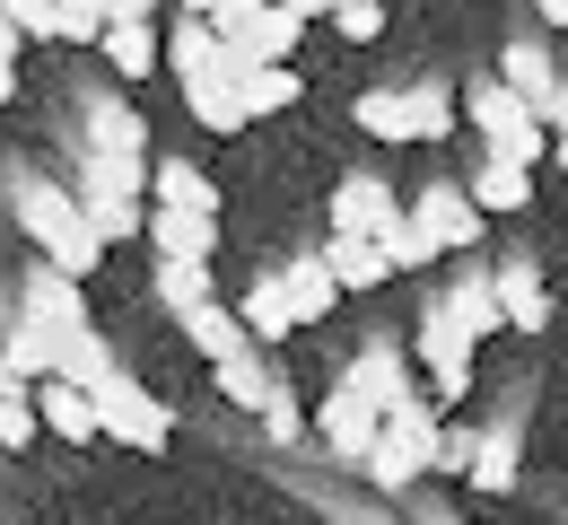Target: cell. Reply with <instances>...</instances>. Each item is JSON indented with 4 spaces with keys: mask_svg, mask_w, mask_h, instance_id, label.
Listing matches in <instances>:
<instances>
[{
    "mask_svg": "<svg viewBox=\"0 0 568 525\" xmlns=\"http://www.w3.org/2000/svg\"><path fill=\"white\" fill-rule=\"evenodd\" d=\"M9 202H18V228L36 236V254H44L62 281H88V272L105 263V245L88 236V220H79V202L62 193V184H44V175H18V193H9Z\"/></svg>",
    "mask_w": 568,
    "mask_h": 525,
    "instance_id": "cell-1",
    "label": "cell"
},
{
    "mask_svg": "<svg viewBox=\"0 0 568 525\" xmlns=\"http://www.w3.org/2000/svg\"><path fill=\"white\" fill-rule=\"evenodd\" d=\"M351 123L385 150H412V141H446L455 132V88L446 79H420V88H367L351 105Z\"/></svg>",
    "mask_w": 568,
    "mask_h": 525,
    "instance_id": "cell-2",
    "label": "cell"
},
{
    "mask_svg": "<svg viewBox=\"0 0 568 525\" xmlns=\"http://www.w3.org/2000/svg\"><path fill=\"white\" fill-rule=\"evenodd\" d=\"M149 166H123V158H88L79 166V220H88V236L97 245H132L141 236V220H149Z\"/></svg>",
    "mask_w": 568,
    "mask_h": 525,
    "instance_id": "cell-3",
    "label": "cell"
},
{
    "mask_svg": "<svg viewBox=\"0 0 568 525\" xmlns=\"http://www.w3.org/2000/svg\"><path fill=\"white\" fill-rule=\"evenodd\" d=\"M88 403H97V438H123V447H141V455H166V447H175V412L149 394L141 376L105 368L97 385H88Z\"/></svg>",
    "mask_w": 568,
    "mask_h": 525,
    "instance_id": "cell-4",
    "label": "cell"
},
{
    "mask_svg": "<svg viewBox=\"0 0 568 525\" xmlns=\"http://www.w3.org/2000/svg\"><path fill=\"white\" fill-rule=\"evenodd\" d=\"M211 385L227 394V403H236V412H254V421H263V430H272L281 447H288V438H306V412H297L288 376L272 368L263 351H236V360H219V368H211Z\"/></svg>",
    "mask_w": 568,
    "mask_h": 525,
    "instance_id": "cell-5",
    "label": "cell"
},
{
    "mask_svg": "<svg viewBox=\"0 0 568 525\" xmlns=\"http://www.w3.org/2000/svg\"><path fill=\"white\" fill-rule=\"evenodd\" d=\"M403 211H412V228H420L437 254H481V228H490V220L464 202V184H446V175H437V184H420Z\"/></svg>",
    "mask_w": 568,
    "mask_h": 525,
    "instance_id": "cell-6",
    "label": "cell"
},
{
    "mask_svg": "<svg viewBox=\"0 0 568 525\" xmlns=\"http://www.w3.org/2000/svg\"><path fill=\"white\" fill-rule=\"evenodd\" d=\"M490 290H498V324L507 333H551V290H542V263L534 254H498Z\"/></svg>",
    "mask_w": 568,
    "mask_h": 525,
    "instance_id": "cell-7",
    "label": "cell"
},
{
    "mask_svg": "<svg viewBox=\"0 0 568 525\" xmlns=\"http://www.w3.org/2000/svg\"><path fill=\"white\" fill-rule=\"evenodd\" d=\"M403 211V193L385 184V175H367V166H351L342 184H333V202H324V220H333V236H376V228Z\"/></svg>",
    "mask_w": 568,
    "mask_h": 525,
    "instance_id": "cell-8",
    "label": "cell"
},
{
    "mask_svg": "<svg viewBox=\"0 0 568 525\" xmlns=\"http://www.w3.org/2000/svg\"><path fill=\"white\" fill-rule=\"evenodd\" d=\"M412 351L428 360V385H437V403H464V394H473V342H464V333H455V324H446L437 306L420 315Z\"/></svg>",
    "mask_w": 568,
    "mask_h": 525,
    "instance_id": "cell-9",
    "label": "cell"
},
{
    "mask_svg": "<svg viewBox=\"0 0 568 525\" xmlns=\"http://www.w3.org/2000/svg\"><path fill=\"white\" fill-rule=\"evenodd\" d=\"M333 385H351L358 403H376V421L394 412V403H412V368H403V351H394V333H376L367 351H358L351 368L333 376Z\"/></svg>",
    "mask_w": 568,
    "mask_h": 525,
    "instance_id": "cell-10",
    "label": "cell"
},
{
    "mask_svg": "<svg viewBox=\"0 0 568 525\" xmlns=\"http://www.w3.org/2000/svg\"><path fill=\"white\" fill-rule=\"evenodd\" d=\"M428 306H437V315H446V324H455L473 351H481L490 333H507V324H498V290H490V272H481V263H464V272H455V281H446Z\"/></svg>",
    "mask_w": 568,
    "mask_h": 525,
    "instance_id": "cell-11",
    "label": "cell"
},
{
    "mask_svg": "<svg viewBox=\"0 0 568 525\" xmlns=\"http://www.w3.org/2000/svg\"><path fill=\"white\" fill-rule=\"evenodd\" d=\"M27 412H36V430H53V438H71V447L97 438V403H88L79 385H62V376H36V385H27Z\"/></svg>",
    "mask_w": 568,
    "mask_h": 525,
    "instance_id": "cell-12",
    "label": "cell"
},
{
    "mask_svg": "<svg viewBox=\"0 0 568 525\" xmlns=\"http://www.w3.org/2000/svg\"><path fill=\"white\" fill-rule=\"evenodd\" d=\"M490 79L516 97V105H525V114H542V97L560 88V62H551L534 36H516V44H498V71H490Z\"/></svg>",
    "mask_w": 568,
    "mask_h": 525,
    "instance_id": "cell-13",
    "label": "cell"
},
{
    "mask_svg": "<svg viewBox=\"0 0 568 525\" xmlns=\"http://www.w3.org/2000/svg\"><path fill=\"white\" fill-rule=\"evenodd\" d=\"M149 211H193V220H219V184L193 166V158H158V166H149Z\"/></svg>",
    "mask_w": 568,
    "mask_h": 525,
    "instance_id": "cell-14",
    "label": "cell"
},
{
    "mask_svg": "<svg viewBox=\"0 0 568 525\" xmlns=\"http://www.w3.org/2000/svg\"><path fill=\"white\" fill-rule=\"evenodd\" d=\"M141 236L158 245V263H211L219 254V220H193V211H149Z\"/></svg>",
    "mask_w": 568,
    "mask_h": 525,
    "instance_id": "cell-15",
    "label": "cell"
},
{
    "mask_svg": "<svg viewBox=\"0 0 568 525\" xmlns=\"http://www.w3.org/2000/svg\"><path fill=\"white\" fill-rule=\"evenodd\" d=\"M281 272V299L297 324H324L333 306H342V290H333V272H324V254H288V263H272Z\"/></svg>",
    "mask_w": 568,
    "mask_h": 525,
    "instance_id": "cell-16",
    "label": "cell"
},
{
    "mask_svg": "<svg viewBox=\"0 0 568 525\" xmlns=\"http://www.w3.org/2000/svg\"><path fill=\"white\" fill-rule=\"evenodd\" d=\"M88 158H123V166H149V123L132 105H88Z\"/></svg>",
    "mask_w": 568,
    "mask_h": 525,
    "instance_id": "cell-17",
    "label": "cell"
},
{
    "mask_svg": "<svg viewBox=\"0 0 568 525\" xmlns=\"http://www.w3.org/2000/svg\"><path fill=\"white\" fill-rule=\"evenodd\" d=\"M315 430H324V447H333V455H351V464H358V455L376 447V403H358L351 385H333L324 412H315Z\"/></svg>",
    "mask_w": 568,
    "mask_h": 525,
    "instance_id": "cell-18",
    "label": "cell"
},
{
    "mask_svg": "<svg viewBox=\"0 0 568 525\" xmlns=\"http://www.w3.org/2000/svg\"><path fill=\"white\" fill-rule=\"evenodd\" d=\"M227 315L245 324V342H288V333H297V315H288V299H281V272H254L245 299L227 306Z\"/></svg>",
    "mask_w": 568,
    "mask_h": 525,
    "instance_id": "cell-19",
    "label": "cell"
},
{
    "mask_svg": "<svg viewBox=\"0 0 568 525\" xmlns=\"http://www.w3.org/2000/svg\"><path fill=\"white\" fill-rule=\"evenodd\" d=\"M376 438L412 455V473H428V464H437V403H428V394H412V403H394V412L376 421Z\"/></svg>",
    "mask_w": 568,
    "mask_h": 525,
    "instance_id": "cell-20",
    "label": "cell"
},
{
    "mask_svg": "<svg viewBox=\"0 0 568 525\" xmlns=\"http://www.w3.org/2000/svg\"><path fill=\"white\" fill-rule=\"evenodd\" d=\"M464 202H473L481 220H516V211L534 202V175H525V166H498V158H481V166H473V184H464Z\"/></svg>",
    "mask_w": 568,
    "mask_h": 525,
    "instance_id": "cell-21",
    "label": "cell"
},
{
    "mask_svg": "<svg viewBox=\"0 0 568 525\" xmlns=\"http://www.w3.org/2000/svg\"><path fill=\"white\" fill-rule=\"evenodd\" d=\"M324 254V272H333V290H351V299H367V290H385L394 272H385V254L367 245V236H333V245H315Z\"/></svg>",
    "mask_w": 568,
    "mask_h": 525,
    "instance_id": "cell-22",
    "label": "cell"
},
{
    "mask_svg": "<svg viewBox=\"0 0 568 525\" xmlns=\"http://www.w3.org/2000/svg\"><path fill=\"white\" fill-rule=\"evenodd\" d=\"M297 97H306V79L288 71H245L236 79V105H245V123H272V114H288V105H297Z\"/></svg>",
    "mask_w": 568,
    "mask_h": 525,
    "instance_id": "cell-23",
    "label": "cell"
},
{
    "mask_svg": "<svg viewBox=\"0 0 568 525\" xmlns=\"http://www.w3.org/2000/svg\"><path fill=\"white\" fill-rule=\"evenodd\" d=\"M464 123H481V150H490L498 132H516V123H534V114H525V105H516V97H507V88L481 71L473 88H464Z\"/></svg>",
    "mask_w": 568,
    "mask_h": 525,
    "instance_id": "cell-24",
    "label": "cell"
},
{
    "mask_svg": "<svg viewBox=\"0 0 568 525\" xmlns=\"http://www.w3.org/2000/svg\"><path fill=\"white\" fill-rule=\"evenodd\" d=\"M175 333H184V342H193V351H202V360H236V351H254V342H245V324H236V315H227V306H202V315H184V324H175Z\"/></svg>",
    "mask_w": 568,
    "mask_h": 525,
    "instance_id": "cell-25",
    "label": "cell"
},
{
    "mask_svg": "<svg viewBox=\"0 0 568 525\" xmlns=\"http://www.w3.org/2000/svg\"><path fill=\"white\" fill-rule=\"evenodd\" d=\"M97 53H105V71H114V79H149V71H158V27H105Z\"/></svg>",
    "mask_w": 568,
    "mask_h": 525,
    "instance_id": "cell-26",
    "label": "cell"
},
{
    "mask_svg": "<svg viewBox=\"0 0 568 525\" xmlns=\"http://www.w3.org/2000/svg\"><path fill=\"white\" fill-rule=\"evenodd\" d=\"M473 491H507L516 482V421H498V430H481L473 438V473H464Z\"/></svg>",
    "mask_w": 568,
    "mask_h": 525,
    "instance_id": "cell-27",
    "label": "cell"
},
{
    "mask_svg": "<svg viewBox=\"0 0 568 525\" xmlns=\"http://www.w3.org/2000/svg\"><path fill=\"white\" fill-rule=\"evenodd\" d=\"M158 306L184 324V315H202L211 306V263H158Z\"/></svg>",
    "mask_w": 568,
    "mask_h": 525,
    "instance_id": "cell-28",
    "label": "cell"
},
{
    "mask_svg": "<svg viewBox=\"0 0 568 525\" xmlns=\"http://www.w3.org/2000/svg\"><path fill=\"white\" fill-rule=\"evenodd\" d=\"M367 245H376V254H385V272H428V263H437V245H428L420 228H412V211H394V220L376 228V236H367Z\"/></svg>",
    "mask_w": 568,
    "mask_h": 525,
    "instance_id": "cell-29",
    "label": "cell"
},
{
    "mask_svg": "<svg viewBox=\"0 0 568 525\" xmlns=\"http://www.w3.org/2000/svg\"><path fill=\"white\" fill-rule=\"evenodd\" d=\"M184 105H193V123H202V132H219V141H236V132H245L236 88H184Z\"/></svg>",
    "mask_w": 568,
    "mask_h": 525,
    "instance_id": "cell-30",
    "label": "cell"
},
{
    "mask_svg": "<svg viewBox=\"0 0 568 525\" xmlns=\"http://www.w3.org/2000/svg\"><path fill=\"white\" fill-rule=\"evenodd\" d=\"M481 158H498V166H525V175H534V166L551 158V132H542V123H516V132H498Z\"/></svg>",
    "mask_w": 568,
    "mask_h": 525,
    "instance_id": "cell-31",
    "label": "cell"
},
{
    "mask_svg": "<svg viewBox=\"0 0 568 525\" xmlns=\"http://www.w3.org/2000/svg\"><path fill=\"white\" fill-rule=\"evenodd\" d=\"M358 464H367V482H376V491H394V499H403V491L420 482V473H412V455H403V447H385V438L358 455Z\"/></svg>",
    "mask_w": 568,
    "mask_h": 525,
    "instance_id": "cell-32",
    "label": "cell"
},
{
    "mask_svg": "<svg viewBox=\"0 0 568 525\" xmlns=\"http://www.w3.org/2000/svg\"><path fill=\"white\" fill-rule=\"evenodd\" d=\"M97 36H105L97 0H53V44H97Z\"/></svg>",
    "mask_w": 568,
    "mask_h": 525,
    "instance_id": "cell-33",
    "label": "cell"
},
{
    "mask_svg": "<svg viewBox=\"0 0 568 525\" xmlns=\"http://www.w3.org/2000/svg\"><path fill=\"white\" fill-rule=\"evenodd\" d=\"M333 27H342L351 44H376V36H385V0H333Z\"/></svg>",
    "mask_w": 568,
    "mask_h": 525,
    "instance_id": "cell-34",
    "label": "cell"
},
{
    "mask_svg": "<svg viewBox=\"0 0 568 525\" xmlns=\"http://www.w3.org/2000/svg\"><path fill=\"white\" fill-rule=\"evenodd\" d=\"M0 447H36V412H27V394H0Z\"/></svg>",
    "mask_w": 568,
    "mask_h": 525,
    "instance_id": "cell-35",
    "label": "cell"
},
{
    "mask_svg": "<svg viewBox=\"0 0 568 525\" xmlns=\"http://www.w3.org/2000/svg\"><path fill=\"white\" fill-rule=\"evenodd\" d=\"M0 9H9L18 44H27V36H44V44H53V0H0Z\"/></svg>",
    "mask_w": 568,
    "mask_h": 525,
    "instance_id": "cell-36",
    "label": "cell"
},
{
    "mask_svg": "<svg viewBox=\"0 0 568 525\" xmlns=\"http://www.w3.org/2000/svg\"><path fill=\"white\" fill-rule=\"evenodd\" d=\"M428 473H455V482H464V473H473V438H464V430H437V464H428Z\"/></svg>",
    "mask_w": 568,
    "mask_h": 525,
    "instance_id": "cell-37",
    "label": "cell"
},
{
    "mask_svg": "<svg viewBox=\"0 0 568 525\" xmlns=\"http://www.w3.org/2000/svg\"><path fill=\"white\" fill-rule=\"evenodd\" d=\"M97 18H105V27H149L158 0H97Z\"/></svg>",
    "mask_w": 568,
    "mask_h": 525,
    "instance_id": "cell-38",
    "label": "cell"
},
{
    "mask_svg": "<svg viewBox=\"0 0 568 525\" xmlns=\"http://www.w3.org/2000/svg\"><path fill=\"white\" fill-rule=\"evenodd\" d=\"M281 18H297V27H315V18H333V0H272Z\"/></svg>",
    "mask_w": 568,
    "mask_h": 525,
    "instance_id": "cell-39",
    "label": "cell"
},
{
    "mask_svg": "<svg viewBox=\"0 0 568 525\" xmlns=\"http://www.w3.org/2000/svg\"><path fill=\"white\" fill-rule=\"evenodd\" d=\"M0 71H18V27H9V9H0Z\"/></svg>",
    "mask_w": 568,
    "mask_h": 525,
    "instance_id": "cell-40",
    "label": "cell"
},
{
    "mask_svg": "<svg viewBox=\"0 0 568 525\" xmlns=\"http://www.w3.org/2000/svg\"><path fill=\"white\" fill-rule=\"evenodd\" d=\"M0 394H27V376L9 368V351H0Z\"/></svg>",
    "mask_w": 568,
    "mask_h": 525,
    "instance_id": "cell-41",
    "label": "cell"
},
{
    "mask_svg": "<svg viewBox=\"0 0 568 525\" xmlns=\"http://www.w3.org/2000/svg\"><path fill=\"white\" fill-rule=\"evenodd\" d=\"M534 18H551V27H568V0H534Z\"/></svg>",
    "mask_w": 568,
    "mask_h": 525,
    "instance_id": "cell-42",
    "label": "cell"
},
{
    "mask_svg": "<svg viewBox=\"0 0 568 525\" xmlns=\"http://www.w3.org/2000/svg\"><path fill=\"white\" fill-rule=\"evenodd\" d=\"M175 9H184V18H211V9H219V0H175Z\"/></svg>",
    "mask_w": 568,
    "mask_h": 525,
    "instance_id": "cell-43",
    "label": "cell"
},
{
    "mask_svg": "<svg viewBox=\"0 0 568 525\" xmlns=\"http://www.w3.org/2000/svg\"><path fill=\"white\" fill-rule=\"evenodd\" d=\"M9 97H18V71H0V105H9Z\"/></svg>",
    "mask_w": 568,
    "mask_h": 525,
    "instance_id": "cell-44",
    "label": "cell"
},
{
    "mask_svg": "<svg viewBox=\"0 0 568 525\" xmlns=\"http://www.w3.org/2000/svg\"><path fill=\"white\" fill-rule=\"evenodd\" d=\"M551 158H560V175H568V132H560V141H551Z\"/></svg>",
    "mask_w": 568,
    "mask_h": 525,
    "instance_id": "cell-45",
    "label": "cell"
},
{
    "mask_svg": "<svg viewBox=\"0 0 568 525\" xmlns=\"http://www.w3.org/2000/svg\"><path fill=\"white\" fill-rule=\"evenodd\" d=\"M236 9H272V0H236Z\"/></svg>",
    "mask_w": 568,
    "mask_h": 525,
    "instance_id": "cell-46",
    "label": "cell"
},
{
    "mask_svg": "<svg viewBox=\"0 0 568 525\" xmlns=\"http://www.w3.org/2000/svg\"><path fill=\"white\" fill-rule=\"evenodd\" d=\"M428 525H464V517H428Z\"/></svg>",
    "mask_w": 568,
    "mask_h": 525,
    "instance_id": "cell-47",
    "label": "cell"
},
{
    "mask_svg": "<svg viewBox=\"0 0 568 525\" xmlns=\"http://www.w3.org/2000/svg\"><path fill=\"white\" fill-rule=\"evenodd\" d=\"M560 79H568V71H560Z\"/></svg>",
    "mask_w": 568,
    "mask_h": 525,
    "instance_id": "cell-48",
    "label": "cell"
}]
</instances>
